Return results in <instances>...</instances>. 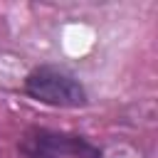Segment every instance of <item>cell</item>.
<instances>
[{
  "instance_id": "6da1fadb",
  "label": "cell",
  "mask_w": 158,
  "mask_h": 158,
  "mask_svg": "<svg viewBox=\"0 0 158 158\" xmlns=\"http://www.w3.org/2000/svg\"><path fill=\"white\" fill-rule=\"evenodd\" d=\"M22 91L30 99L54 109H81L89 104L84 84L57 64H40L30 69L22 79Z\"/></svg>"
},
{
  "instance_id": "7a4b0ae2",
  "label": "cell",
  "mask_w": 158,
  "mask_h": 158,
  "mask_svg": "<svg viewBox=\"0 0 158 158\" xmlns=\"http://www.w3.org/2000/svg\"><path fill=\"white\" fill-rule=\"evenodd\" d=\"M17 148L22 158H104V151L89 138L44 126L27 128Z\"/></svg>"
}]
</instances>
